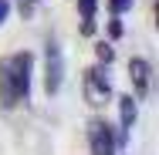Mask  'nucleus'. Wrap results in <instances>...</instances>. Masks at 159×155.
<instances>
[{
  "label": "nucleus",
  "instance_id": "20e7f679",
  "mask_svg": "<svg viewBox=\"0 0 159 155\" xmlns=\"http://www.w3.org/2000/svg\"><path fill=\"white\" fill-rule=\"evenodd\" d=\"M88 145H92V155H119V142L112 135V125L98 122V118L88 125Z\"/></svg>",
  "mask_w": 159,
  "mask_h": 155
},
{
  "label": "nucleus",
  "instance_id": "7ed1b4c3",
  "mask_svg": "<svg viewBox=\"0 0 159 155\" xmlns=\"http://www.w3.org/2000/svg\"><path fill=\"white\" fill-rule=\"evenodd\" d=\"M85 98H88V105H95V108H102V105L112 98V81H108V74H105L102 67H88V71H85Z\"/></svg>",
  "mask_w": 159,
  "mask_h": 155
},
{
  "label": "nucleus",
  "instance_id": "f257e3e1",
  "mask_svg": "<svg viewBox=\"0 0 159 155\" xmlns=\"http://www.w3.org/2000/svg\"><path fill=\"white\" fill-rule=\"evenodd\" d=\"M31 67H34V58L27 51L0 58V105L3 108H14L20 101H27V94H31Z\"/></svg>",
  "mask_w": 159,
  "mask_h": 155
},
{
  "label": "nucleus",
  "instance_id": "6e6552de",
  "mask_svg": "<svg viewBox=\"0 0 159 155\" xmlns=\"http://www.w3.org/2000/svg\"><path fill=\"white\" fill-rule=\"evenodd\" d=\"M132 3H135V0H112V14H115V17H119V14H125Z\"/></svg>",
  "mask_w": 159,
  "mask_h": 155
},
{
  "label": "nucleus",
  "instance_id": "423d86ee",
  "mask_svg": "<svg viewBox=\"0 0 159 155\" xmlns=\"http://www.w3.org/2000/svg\"><path fill=\"white\" fill-rule=\"evenodd\" d=\"M135 115H139V108H135L132 94L119 98V118H122V138H125L129 131H132V125H135Z\"/></svg>",
  "mask_w": 159,
  "mask_h": 155
},
{
  "label": "nucleus",
  "instance_id": "0eeeda50",
  "mask_svg": "<svg viewBox=\"0 0 159 155\" xmlns=\"http://www.w3.org/2000/svg\"><path fill=\"white\" fill-rule=\"evenodd\" d=\"M81 10V34H95V0H78Z\"/></svg>",
  "mask_w": 159,
  "mask_h": 155
},
{
  "label": "nucleus",
  "instance_id": "1a4fd4ad",
  "mask_svg": "<svg viewBox=\"0 0 159 155\" xmlns=\"http://www.w3.org/2000/svg\"><path fill=\"white\" fill-rule=\"evenodd\" d=\"M98 58L108 64V61H112V47H108V44H98Z\"/></svg>",
  "mask_w": 159,
  "mask_h": 155
},
{
  "label": "nucleus",
  "instance_id": "9d476101",
  "mask_svg": "<svg viewBox=\"0 0 159 155\" xmlns=\"http://www.w3.org/2000/svg\"><path fill=\"white\" fill-rule=\"evenodd\" d=\"M10 17V0H0V24Z\"/></svg>",
  "mask_w": 159,
  "mask_h": 155
},
{
  "label": "nucleus",
  "instance_id": "f03ea898",
  "mask_svg": "<svg viewBox=\"0 0 159 155\" xmlns=\"http://www.w3.org/2000/svg\"><path fill=\"white\" fill-rule=\"evenodd\" d=\"M64 81V58H61V44L58 41H48V51H44V88L48 94H58Z\"/></svg>",
  "mask_w": 159,
  "mask_h": 155
},
{
  "label": "nucleus",
  "instance_id": "39448f33",
  "mask_svg": "<svg viewBox=\"0 0 159 155\" xmlns=\"http://www.w3.org/2000/svg\"><path fill=\"white\" fill-rule=\"evenodd\" d=\"M129 78H132V84H135V98H146V94H149V61L132 58V61H129Z\"/></svg>",
  "mask_w": 159,
  "mask_h": 155
}]
</instances>
